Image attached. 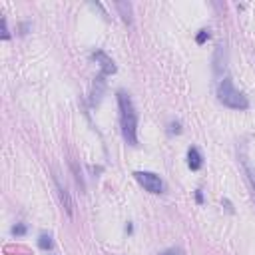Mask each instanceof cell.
I'll list each match as a JSON object with an SVG mask.
<instances>
[{
	"label": "cell",
	"instance_id": "cell-1",
	"mask_svg": "<svg viewBox=\"0 0 255 255\" xmlns=\"http://www.w3.org/2000/svg\"><path fill=\"white\" fill-rule=\"evenodd\" d=\"M118 106H120V126L122 135L129 145H137V112L133 108L131 98L120 90L118 92Z\"/></svg>",
	"mask_w": 255,
	"mask_h": 255
},
{
	"label": "cell",
	"instance_id": "cell-2",
	"mask_svg": "<svg viewBox=\"0 0 255 255\" xmlns=\"http://www.w3.org/2000/svg\"><path fill=\"white\" fill-rule=\"evenodd\" d=\"M217 100L223 106L231 108V110H247L249 108L247 98L233 86V80L231 78H223L219 82V86H217Z\"/></svg>",
	"mask_w": 255,
	"mask_h": 255
},
{
	"label": "cell",
	"instance_id": "cell-3",
	"mask_svg": "<svg viewBox=\"0 0 255 255\" xmlns=\"http://www.w3.org/2000/svg\"><path fill=\"white\" fill-rule=\"evenodd\" d=\"M133 175H135L137 183H139L145 191H149V193H161V191H163V181H161L159 175H155V173H151V171H135Z\"/></svg>",
	"mask_w": 255,
	"mask_h": 255
},
{
	"label": "cell",
	"instance_id": "cell-4",
	"mask_svg": "<svg viewBox=\"0 0 255 255\" xmlns=\"http://www.w3.org/2000/svg\"><path fill=\"white\" fill-rule=\"evenodd\" d=\"M94 60H96V62H100L102 76H110V74H114V72H116V64H114V60H112L110 56H106L104 52H96V54H94Z\"/></svg>",
	"mask_w": 255,
	"mask_h": 255
},
{
	"label": "cell",
	"instance_id": "cell-5",
	"mask_svg": "<svg viewBox=\"0 0 255 255\" xmlns=\"http://www.w3.org/2000/svg\"><path fill=\"white\" fill-rule=\"evenodd\" d=\"M201 163H203V159H201V153L197 151V147H189L187 149V165H189V169L197 171L201 167Z\"/></svg>",
	"mask_w": 255,
	"mask_h": 255
},
{
	"label": "cell",
	"instance_id": "cell-6",
	"mask_svg": "<svg viewBox=\"0 0 255 255\" xmlns=\"http://www.w3.org/2000/svg\"><path fill=\"white\" fill-rule=\"evenodd\" d=\"M221 54H225V46H223V44L217 46L215 56H213V70H215V76H221V72H223V68H225V58H223V62H221Z\"/></svg>",
	"mask_w": 255,
	"mask_h": 255
},
{
	"label": "cell",
	"instance_id": "cell-7",
	"mask_svg": "<svg viewBox=\"0 0 255 255\" xmlns=\"http://www.w3.org/2000/svg\"><path fill=\"white\" fill-rule=\"evenodd\" d=\"M104 86H106V82H104V76H100V78L96 80V84H94V92H92V104H98V102L102 100V92H104Z\"/></svg>",
	"mask_w": 255,
	"mask_h": 255
},
{
	"label": "cell",
	"instance_id": "cell-8",
	"mask_svg": "<svg viewBox=\"0 0 255 255\" xmlns=\"http://www.w3.org/2000/svg\"><path fill=\"white\" fill-rule=\"evenodd\" d=\"M118 10H122V18L126 22H131V4L129 2H118Z\"/></svg>",
	"mask_w": 255,
	"mask_h": 255
},
{
	"label": "cell",
	"instance_id": "cell-9",
	"mask_svg": "<svg viewBox=\"0 0 255 255\" xmlns=\"http://www.w3.org/2000/svg\"><path fill=\"white\" fill-rule=\"evenodd\" d=\"M58 191H60V197H62V203H64V207L68 209V213H72V201H70V197H68L66 189H64L62 185H58Z\"/></svg>",
	"mask_w": 255,
	"mask_h": 255
},
{
	"label": "cell",
	"instance_id": "cell-10",
	"mask_svg": "<svg viewBox=\"0 0 255 255\" xmlns=\"http://www.w3.org/2000/svg\"><path fill=\"white\" fill-rule=\"evenodd\" d=\"M38 245H40L42 249H50V247H52V237L46 235V233H42V235L38 237Z\"/></svg>",
	"mask_w": 255,
	"mask_h": 255
},
{
	"label": "cell",
	"instance_id": "cell-11",
	"mask_svg": "<svg viewBox=\"0 0 255 255\" xmlns=\"http://www.w3.org/2000/svg\"><path fill=\"white\" fill-rule=\"evenodd\" d=\"M207 38H209V30H199V34H197V44H203Z\"/></svg>",
	"mask_w": 255,
	"mask_h": 255
},
{
	"label": "cell",
	"instance_id": "cell-12",
	"mask_svg": "<svg viewBox=\"0 0 255 255\" xmlns=\"http://www.w3.org/2000/svg\"><path fill=\"white\" fill-rule=\"evenodd\" d=\"M173 131H175V133H179V131H181V129H179V124H177V122L169 126V133H173Z\"/></svg>",
	"mask_w": 255,
	"mask_h": 255
},
{
	"label": "cell",
	"instance_id": "cell-13",
	"mask_svg": "<svg viewBox=\"0 0 255 255\" xmlns=\"http://www.w3.org/2000/svg\"><path fill=\"white\" fill-rule=\"evenodd\" d=\"M26 231V227L24 225H18V227H12V233H18V235H22Z\"/></svg>",
	"mask_w": 255,
	"mask_h": 255
},
{
	"label": "cell",
	"instance_id": "cell-14",
	"mask_svg": "<svg viewBox=\"0 0 255 255\" xmlns=\"http://www.w3.org/2000/svg\"><path fill=\"white\" fill-rule=\"evenodd\" d=\"M163 255H179V253H175V251H165Z\"/></svg>",
	"mask_w": 255,
	"mask_h": 255
},
{
	"label": "cell",
	"instance_id": "cell-15",
	"mask_svg": "<svg viewBox=\"0 0 255 255\" xmlns=\"http://www.w3.org/2000/svg\"><path fill=\"white\" fill-rule=\"evenodd\" d=\"M253 197H255V195H253Z\"/></svg>",
	"mask_w": 255,
	"mask_h": 255
}]
</instances>
